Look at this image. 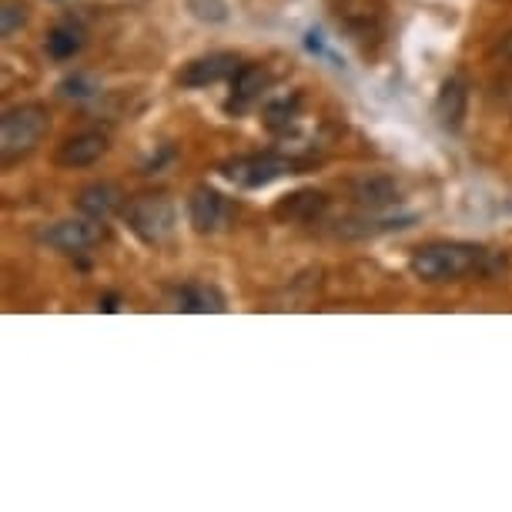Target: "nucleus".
<instances>
[{
  "mask_svg": "<svg viewBox=\"0 0 512 512\" xmlns=\"http://www.w3.org/2000/svg\"><path fill=\"white\" fill-rule=\"evenodd\" d=\"M24 24H27V7L17 4V0H7L4 11H0V34L14 37Z\"/></svg>",
  "mask_w": 512,
  "mask_h": 512,
  "instance_id": "17",
  "label": "nucleus"
},
{
  "mask_svg": "<svg viewBox=\"0 0 512 512\" xmlns=\"http://www.w3.org/2000/svg\"><path fill=\"white\" fill-rule=\"evenodd\" d=\"M322 211H325V195H318V191H298L285 205H278V215H285L292 221H312L315 215H322Z\"/></svg>",
  "mask_w": 512,
  "mask_h": 512,
  "instance_id": "15",
  "label": "nucleus"
},
{
  "mask_svg": "<svg viewBox=\"0 0 512 512\" xmlns=\"http://www.w3.org/2000/svg\"><path fill=\"white\" fill-rule=\"evenodd\" d=\"M131 231L148 245H161L175 231V208L168 198H138L128 211Z\"/></svg>",
  "mask_w": 512,
  "mask_h": 512,
  "instance_id": "4",
  "label": "nucleus"
},
{
  "mask_svg": "<svg viewBox=\"0 0 512 512\" xmlns=\"http://www.w3.org/2000/svg\"><path fill=\"white\" fill-rule=\"evenodd\" d=\"M188 215H191V225H195V231H201V235H211V231H221L228 221V205L225 198L218 195L215 188L201 185L191 191L188 198Z\"/></svg>",
  "mask_w": 512,
  "mask_h": 512,
  "instance_id": "7",
  "label": "nucleus"
},
{
  "mask_svg": "<svg viewBox=\"0 0 512 512\" xmlns=\"http://www.w3.org/2000/svg\"><path fill=\"white\" fill-rule=\"evenodd\" d=\"M101 308H104V312H118V295H114V292L104 295L101 298Z\"/></svg>",
  "mask_w": 512,
  "mask_h": 512,
  "instance_id": "19",
  "label": "nucleus"
},
{
  "mask_svg": "<svg viewBox=\"0 0 512 512\" xmlns=\"http://www.w3.org/2000/svg\"><path fill=\"white\" fill-rule=\"evenodd\" d=\"M104 151H108V138L98 131H84V134L67 138L61 148H57L54 161L61 164V168H88V164L104 158Z\"/></svg>",
  "mask_w": 512,
  "mask_h": 512,
  "instance_id": "8",
  "label": "nucleus"
},
{
  "mask_svg": "<svg viewBox=\"0 0 512 512\" xmlns=\"http://www.w3.org/2000/svg\"><path fill=\"white\" fill-rule=\"evenodd\" d=\"M486 251L476 245H466V241H436V245H425L412 255V275L422 278V282H456V278H466L472 272H479L486 265Z\"/></svg>",
  "mask_w": 512,
  "mask_h": 512,
  "instance_id": "1",
  "label": "nucleus"
},
{
  "mask_svg": "<svg viewBox=\"0 0 512 512\" xmlns=\"http://www.w3.org/2000/svg\"><path fill=\"white\" fill-rule=\"evenodd\" d=\"M84 47V31L77 24H57L44 41V51L51 61H71L74 54H81Z\"/></svg>",
  "mask_w": 512,
  "mask_h": 512,
  "instance_id": "13",
  "label": "nucleus"
},
{
  "mask_svg": "<svg viewBox=\"0 0 512 512\" xmlns=\"http://www.w3.org/2000/svg\"><path fill=\"white\" fill-rule=\"evenodd\" d=\"M295 111H298V98H282V101H272L265 108V124L272 131H282V128H288L292 124V118H295Z\"/></svg>",
  "mask_w": 512,
  "mask_h": 512,
  "instance_id": "16",
  "label": "nucleus"
},
{
  "mask_svg": "<svg viewBox=\"0 0 512 512\" xmlns=\"http://www.w3.org/2000/svg\"><path fill=\"white\" fill-rule=\"evenodd\" d=\"M121 201L124 195L118 185H111V181H94V185H88L77 195V211L94 221H108L114 211L121 208Z\"/></svg>",
  "mask_w": 512,
  "mask_h": 512,
  "instance_id": "10",
  "label": "nucleus"
},
{
  "mask_svg": "<svg viewBox=\"0 0 512 512\" xmlns=\"http://www.w3.org/2000/svg\"><path fill=\"white\" fill-rule=\"evenodd\" d=\"M466 108H469V88L462 77H449L442 84L439 98H436V114L439 121L446 124L449 131H459L462 128V118H466Z\"/></svg>",
  "mask_w": 512,
  "mask_h": 512,
  "instance_id": "11",
  "label": "nucleus"
},
{
  "mask_svg": "<svg viewBox=\"0 0 512 512\" xmlns=\"http://www.w3.org/2000/svg\"><path fill=\"white\" fill-rule=\"evenodd\" d=\"M47 108L41 104H17L4 114L0 121V151H4V161L11 164L24 154H31L41 138L47 134Z\"/></svg>",
  "mask_w": 512,
  "mask_h": 512,
  "instance_id": "2",
  "label": "nucleus"
},
{
  "mask_svg": "<svg viewBox=\"0 0 512 512\" xmlns=\"http://www.w3.org/2000/svg\"><path fill=\"white\" fill-rule=\"evenodd\" d=\"M101 235H104L101 221L84 215V218H71V221H54L41 238L57 251H88L98 245Z\"/></svg>",
  "mask_w": 512,
  "mask_h": 512,
  "instance_id": "6",
  "label": "nucleus"
},
{
  "mask_svg": "<svg viewBox=\"0 0 512 512\" xmlns=\"http://www.w3.org/2000/svg\"><path fill=\"white\" fill-rule=\"evenodd\" d=\"M355 201L365 208H389L399 201V188H395L392 178H365L355 185Z\"/></svg>",
  "mask_w": 512,
  "mask_h": 512,
  "instance_id": "14",
  "label": "nucleus"
},
{
  "mask_svg": "<svg viewBox=\"0 0 512 512\" xmlns=\"http://www.w3.org/2000/svg\"><path fill=\"white\" fill-rule=\"evenodd\" d=\"M238 67H241V57L231 51L205 54L185 64V71L178 74V84L181 88H208V84H218V81H225V77H235Z\"/></svg>",
  "mask_w": 512,
  "mask_h": 512,
  "instance_id": "5",
  "label": "nucleus"
},
{
  "mask_svg": "<svg viewBox=\"0 0 512 512\" xmlns=\"http://www.w3.org/2000/svg\"><path fill=\"white\" fill-rule=\"evenodd\" d=\"M288 171H292V161L278 158V154H245V158H231L221 164V175H225L231 185L248 188V191L275 185Z\"/></svg>",
  "mask_w": 512,
  "mask_h": 512,
  "instance_id": "3",
  "label": "nucleus"
},
{
  "mask_svg": "<svg viewBox=\"0 0 512 512\" xmlns=\"http://www.w3.org/2000/svg\"><path fill=\"white\" fill-rule=\"evenodd\" d=\"M268 88V74L262 67H251V64H241L238 74L231 77V101H228V111H241L248 108L255 98H262V91Z\"/></svg>",
  "mask_w": 512,
  "mask_h": 512,
  "instance_id": "12",
  "label": "nucleus"
},
{
  "mask_svg": "<svg viewBox=\"0 0 512 512\" xmlns=\"http://www.w3.org/2000/svg\"><path fill=\"white\" fill-rule=\"evenodd\" d=\"M171 308H178V312H191V315H221L225 312V295L218 292V288L211 285H181L171 292Z\"/></svg>",
  "mask_w": 512,
  "mask_h": 512,
  "instance_id": "9",
  "label": "nucleus"
},
{
  "mask_svg": "<svg viewBox=\"0 0 512 512\" xmlns=\"http://www.w3.org/2000/svg\"><path fill=\"white\" fill-rule=\"evenodd\" d=\"M94 91H98V84H94L88 74H74V77H67V81H61V94H64V98L84 101V98H91Z\"/></svg>",
  "mask_w": 512,
  "mask_h": 512,
  "instance_id": "18",
  "label": "nucleus"
}]
</instances>
